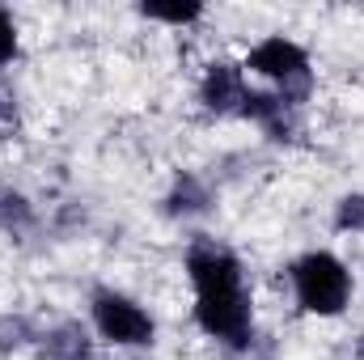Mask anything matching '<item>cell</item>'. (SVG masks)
<instances>
[{
	"label": "cell",
	"instance_id": "1",
	"mask_svg": "<svg viewBox=\"0 0 364 360\" xmlns=\"http://www.w3.org/2000/svg\"><path fill=\"white\" fill-rule=\"evenodd\" d=\"M186 275L195 288V322L225 348H246L255 335V309L246 275L233 250L216 242H195L186 250Z\"/></svg>",
	"mask_w": 364,
	"mask_h": 360
},
{
	"label": "cell",
	"instance_id": "2",
	"mask_svg": "<svg viewBox=\"0 0 364 360\" xmlns=\"http://www.w3.org/2000/svg\"><path fill=\"white\" fill-rule=\"evenodd\" d=\"M292 292H296V305L305 314H318V318H335L348 309L352 301V271L343 268L339 255L331 250H309L292 263Z\"/></svg>",
	"mask_w": 364,
	"mask_h": 360
},
{
	"label": "cell",
	"instance_id": "8",
	"mask_svg": "<svg viewBox=\"0 0 364 360\" xmlns=\"http://www.w3.org/2000/svg\"><path fill=\"white\" fill-rule=\"evenodd\" d=\"M30 225H34V208H30V199L17 195V191H9V186H0V229H9V233H26Z\"/></svg>",
	"mask_w": 364,
	"mask_h": 360
},
{
	"label": "cell",
	"instance_id": "12",
	"mask_svg": "<svg viewBox=\"0 0 364 360\" xmlns=\"http://www.w3.org/2000/svg\"><path fill=\"white\" fill-rule=\"evenodd\" d=\"M9 123H13V97L0 90V127H9Z\"/></svg>",
	"mask_w": 364,
	"mask_h": 360
},
{
	"label": "cell",
	"instance_id": "4",
	"mask_svg": "<svg viewBox=\"0 0 364 360\" xmlns=\"http://www.w3.org/2000/svg\"><path fill=\"white\" fill-rule=\"evenodd\" d=\"M90 318H93V331L106 344H119V348H144V344H153V331H157L149 309L136 305L132 297L114 292V288H93Z\"/></svg>",
	"mask_w": 364,
	"mask_h": 360
},
{
	"label": "cell",
	"instance_id": "3",
	"mask_svg": "<svg viewBox=\"0 0 364 360\" xmlns=\"http://www.w3.org/2000/svg\"><path fill=\"white\" fill-rule=\"evenodd\" d=\"M242 73L263 77L279 97H288V102H296V106H301V97L309 93V55H305V47H296V43L284 38V34L263 38V43L246 55Z\"/></svg>",
	"mask_w": 364,
	"mask_h": 360
},
{
	"label": "cell",
	"instance_id": "11",
	"mask_svg": "<svg viewBox=\"0 0 364 360\" xmlns=\"http://www.w3.org/2000/svg\"><path fill=\"white\" fill-rule=\"evenodd\" d=\"M17 43H21V38H17V21H13V13L0 4V68L17 60Z\"/></svg>",
	"mask_w": 364,
	"mask_h": 360
},
{
	"label": "cell",
	"instance_id": "7",
	"mask_svg": "<svg viewBox=\"0 0 364 360\" xmlns=\"http://www.w3.org/2000/svg\"><path fill=\"white\" fill-rule=\"evenodd\" d=\"M166 203H170V216H195V212L208 208V186L195 179V174H182Z\"/></svg>",
	"mask_w": 364,
	"mask_h": 360
},
{
	"label": "cell",
	"instance_id": "10",
	"mask_svg": "<svg viewBox=\"0 0 364 360\" xmlns=\"http://www.w3.org/2000/svg\"><path fill=\"white\" fill-rule=\"evenodd\" d=\"M335 225H339L343 233H364V195H343V199H339Z\"/></svg>",
	"mask_w": 364,
	"mask_h": 360
},
{
	"label": "cell",
	"instance_id": "5",
	"mask_svg": "<svg viewBox=\"0 0 364 360\" xmlns=\"http://www.w3.org/2000/svg\"><path fill=\"white\" fill-rule=\"evenodd\" d=\"M246 73L237 64H212L203 73V85H199V97L208 110L216 115H229V110H242V97H246Z\"/></svg>",
	"mask_w": 364,
	"mask_h": 360
},
{
	"label": "cell",
	"instance_id": "6",
	"mask_svg": "<svg viewBox=\"0 0 364 360\" xmlns=\"http://www.w3.org/2000/svg\"><path fill=\"white\" fill-rule=\"evenodd\" d=\"M47 356L51 360H90V335L77 322H64L47 335Z\"/></svg>",
	"mask_w": 364,
	"mask_h": 360
},
{
	"label": "cell",
	"instance_id": "9",
	"mask_svg": "<svg viewBox=\"0 0 364 360\" xmlns=\"http://www.w3.org/2000/svg\"><path fill=\"white\" fill-rule=\"evenodd\" d=\"M140 13L149 17V21H170V26H186V21H199L203 17V9L199 4H140Z\"/></svg>",
	"mask_w": 364,
	"mask_h": 360
}]
</instances>
